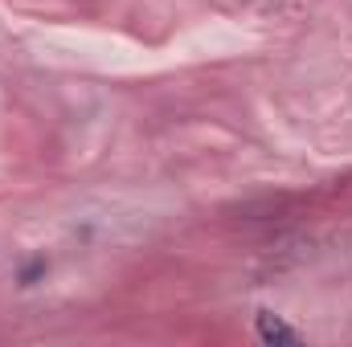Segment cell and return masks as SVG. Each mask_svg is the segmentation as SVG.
I'll return each mask as SVG.
<instances>
[{"mask_svg": "<svg viewBox=\"0 0 352 347\" xmlns=\"http://www.w3.org/2000/svg\"><path fill=\"white\" fill-rule=\"evenodd\" d=\"M258 339L263 344H274V347H295V344H303V335L295 331V327H287L278 315H270V311H263L258 315Z\"/></svg>", "mask_w": 352, "mask_h": 347, "instance_id": "obj_1", "label": "cell"}]
</instances>
